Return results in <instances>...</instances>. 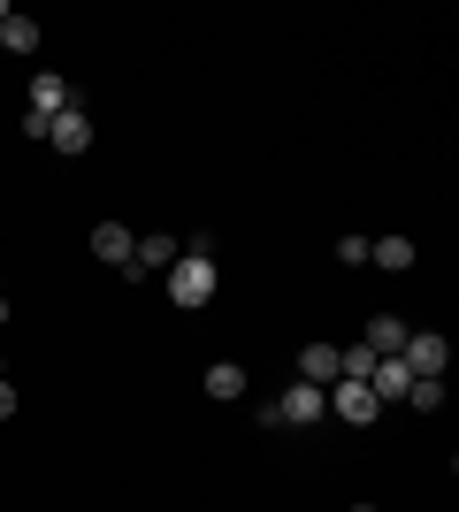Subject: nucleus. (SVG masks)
I'll list each match as a JSON object with an SVG mask.
<instances>
[{
  "mask_svg": "<svg viewBox=\"0 0 459 512\" xmlns=\"http://www.w3.org/2000/svg\"><path fill=\"white\" fill-rule=\"evenodd\" d=\"M299 383H337V344H306V352H299Z\"/></svg>",
  "mask_w": 459,
  "mask_h": 512,
  "instance_id": "nucleus-11",
  "label": "nucleus"
},
{
  "mask_svg": "<svg viewBox=\"0 0 459 512\" xmlns=\"http://www.w3.org/2000/svg\"><path fill=\"white\" fill-rule=\"evenodd\" d=\"M131 245H138V237L123 230V222H92V253H100V260H115V268H131Z\"/></svg>",
  "mask_w": 459,
  "mask_h": 512,
  "instance_id": "nucleus-8",
  "label": "nucleus"
},
{
  "mask_svg": "<svg viewBox=\"0 0 459 512\" xmlns=\"http://www.w3.org/2000/svg\"><path fill=\"white\" fill-rule=\"evenodd\" d=\"M215 260H207V245H192V253H176L169 260V299L176 306H207V299H215Z\"/></svg>",
  "mask_w": 459,
  "mask_h": 512,
  "instance_id": "nucleus-1",
  "label": "nucleus"
},
{
  "mask_svg": "<svg viewBox=\"0 0 459 512\" xmlns=\"http://www.w3.org/2000/svg\"><path fill=\"white\" fill-rule=\"evenodd\" d=\"M329 413H337V421H352V428H368L375 413H383V398H375L368 383H345V375H337V383H329Z\"/></svg>",
  "mask_w": 459,
  "mask_h": 512,
  "instance_id": "nucleus-3",
  "label": "nucleus"
},
{
  "mask_svg": "<svg viewBox=\"0 0 459 512\" xmlns=\"http://www.w3.org/2000/svg\"><path fill=\"white\" fill-rule=\"evenodd\" d=\"M176 253H184V245H176L169 230H146V237L131 245V268H123V276H146V268H169Z\"/></svg>",
  "mask_w": 459,
  "mask_h": 512,
  "instance_id": "nucleus-7",
  "label": "nucleus"
},
{
  "mask_svg": "<svg viewBox=\"0 0 459 512\" xmlns=\"http://www.w3.org/2000/svg\"><path fill=\"white\" fill-rule=\"evenodd\" d=\"M322 413H329V390L322 383H291L284 398H268V421H276V428H314Z\"/></svg>",
  "mask_w": 459,
  "mask_h": 512,
  "instance_id": "nucleus-2",
  "label": "nucleus"
},
{
  "mask_svg": "<svg viewBox=\"0 0 459 512\" xmlns=\"http://www.w3.org/2000/svg\"><path fill=\"white\" fill-rule=\"evenodd\" d=\"M0 46H8V54H31V46H39V23H31V16H8V23H0Z\"/></svg>",
  "mask_w": 459,
  "mask_h": 512,
  "instance_id": "nucleus-14",
  "label": "nucleus"
},
{
  "mask_svg": "<svg viewBox=\"0 0 459 512\" xmlns=\"http://www.w3.org/2000/svg\"><path fill=\"white\" fill-rule=\"evenodd\" d=\"M46 146H54V153H85L92 146V115H85V107H62V115L46 123Z\"/></svg>",
  "mask_w": 459,
  "mask_h": 512,
  "instance_id": "nucleus-5",
  "label": "nucleus"
},
{
  "mask_svg": "<svg viewBox=\"0 0 459 512\" xmlns=\"http://www.w3.org/2000/svg\"><path fill=\"white\" fill-rule=\"evenodd\" d=\"M398 360L414 367V375H444V367H452V344H444V337H429V329H406Z\"/></svg>",
  "mask_w": 459,
  "mask_h": 512,
  "instance_id": "nucleus-4",
  "label": "nucleus"
},
{
  "mask_svg": "<svg viewBox=\"0 0 459 512\" xmlns=\"http://www.w3.org/2000/svg\"><path fill=\"white\" fill-rule=\"evenodd\" d=\"M0 421H16V390H8V375H0Z\"/></svg>",
  "mask_w": 459,
  "mask_h": 512,
  "instance_id": "nucleus-16",
  "label": "nucleus"
},
{
  "mask_svg": "<svg viewBox=\"0 0 459 512\" xmlns=\"http://www.w3.org/2000/svg\"><path fill=\"white\" fill-rule=\"evenodd\" d=\"M207 398H222V406L245 398V367L238 360H215V367H207Z\"/></svg>",
  "mask_w": 459,
  "mask_h": 512,
  "instance_id": "nucleus-13",
  "label": "nucleus"
},
{
  "mask_svg": "<svg viewBox=\"0 0 459 512\" xmlns=\"http://www.w3.org/2000/svg\"><path fill=\"white\" fill-rule=\"evenodd\" d=\"M62 107H77V92H69V77H54V69H39V77H31V107H23V115H46V123H54Z\"/></svg>",
  "mask_w": 459,
  "mask_h": 512,
  "instance_id": "nucleus-6",
  "label": "nucleus"
},
{
  "mask_svg": "<svg viewBox=\"0 0 459 512\" xmlns=\"http://www.w3.org/2000/svg\"><path fill=\"white\" fill-rule=\"evenodd\" d=\"M368 260L383 268V276H406V268H414V237H375Z\"/></svg>",
  "mask_w": 459,
  "mask_h": 512,
  "instance_id": "nucleus-10",
  "label": "nucleus"
},
{
  "mask_svg": "<svg viewBox=\"0 0 459 512\" xmlns=\"http://www.w3.org/2000/svg\"><path fill=\"white\" fill-rule=\"evenodd\" d=\"M0 321H8V291H0Z\"/></svg>",
  "mask_w": 459,
  "mask_h": 512,
  "instance_id": "nucleus-17",
  "label": "nucleus"
},
{
  "mask_svg": "<svg viewBox=\"0 0 459 512\" xmlns=\"http://www.w3.org/2000/svg\"><path fill=\"white\" fill-rule=\"evenodd\" d=\"M368 390H375V398H406V390H414V367H406V360H375Z\"/></svg>",
  "mask_w": 459,
  "mask_h": 512,
  "instance_id": "nucleus-12",
  "label": "nucleus"
},
{
  "mask_svg": "<svg viewBox=\"0 0 459 512\" xmlns=\"http://www.w3.org/2000/svg\"><path fill=\"white\" fill-rule=\"evenodd\" d=\"M406 406L437 413V406H444V375H414V390H406Z\"/></svg>",
  "mask_w": 459,
  "mask_h": 512,
  "instance_id": "nucleus-15",
  "label": "nucleus"
},
{
  "mask_svg": "<svg viewBox=\"0 0 459 512\" xmlns=\"http://www.w3.org/2000/svg\"><path fill=\"white\" fill-rule=\"evenodd\" d=\"M345 512H375V505H345Z\"/></svg>",
  "mask_w": 459,
  "mask_h": 512,
  "instance_id": "nucleus-18",
  "label": "nucleus"
},
{
  "mask_svg": "<svg viewBox=\"0 0 459 512\" xmlns=\"http://www.w3.org/2000/svg\"><path fill=\"white\" fill-rule=\"evenodd\" d=\"M360 344H368L375 360H398V344H406V321H398V314H375V321H368V337H360Z\"/></svg>",
  "mask_w": 459,
  "mask_h": 512,
  "instance_id": "nucleus-9",
  "label": "nucleus"
}]
</instances>
